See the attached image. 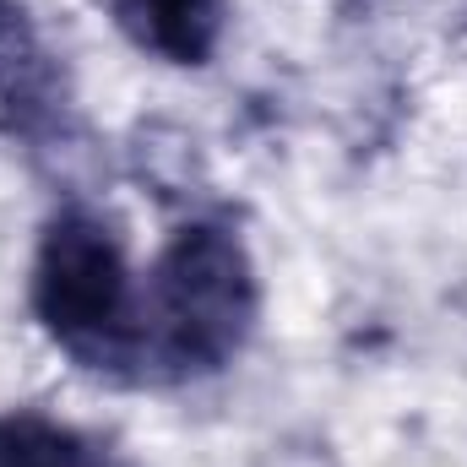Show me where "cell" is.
Returning a JSON list of instances; mask_svg holds the SVG:
<instances>
[{"mask_svg":"<svg viewBox=\"0 0 467 467\" xmlns=\"http://www.w3.org/2000/svg\"><path fill=\"white\" fill-rule=\"evenodd\" d=\"M261 321V277L244 239L191 218L163 239L141 283V380L185 386L223 375Z\"/></svg>","mask_w":467,"mask_h":467,"instance_id":"1","label":"cell"},{"mask_svg":"<svg viewBox=\"0 0 467 467\" xmlns=\"http://www.w3.org/2000/svg\"><path fill=\"white\" fill-rule=\"evenodd\" d=\"M27 299L44 337L77 369L119 386L141 380V288L104 213L71 202L44 223Z\"/></svg>","mask_w":467,"mask_h":467,"instance_id":"2","label":"cell"},{"mask_svg":"<svg viewBox=\"0 0 467 467\" xmlns=\"http://www.w3.org/2000/svg\"><path fill=\"white\" fill-rule=\"evenodd\" d=\"M0 141L55 158L77 141V88L22 0H0Z\"/></svg>","mask_w":467,"mask_h":467,"instance_id":"3","label":"cell"},{"mask_svg":"<svg viewBox=\"0 0 467 467\" xmlns=\"http://www.w3.org/2000/svg\"><path fill=\"white\" fill-rule=\"evenodd\" d=\"M119 33L163 66H207L229 27V0H109Z\"/></svg>","mask_w":467,"mask_h":467,"instance_id":"4","label":"cell"},{"mask_svg":"<svg viewBox=\"0 0 467 467\" xmlns=\"http://www.w3.org/2000/svg\"><path fill=\"white\" fill-rule=\"evenodd\" d=\"M0 467H115V457L77 424H60L38 408H5L0 413Z\"/></svg>","mask_w":467,"mask_h":467,"instance_id":"5","label":"cell"}]
</instances>
